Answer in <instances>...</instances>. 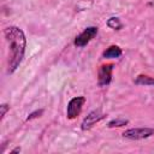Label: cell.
Here are the masks:
<instances>
[{
	"mask_svg": "<svg viewBox=\"0 0 154 154\" xmlns=\"http://www.w3.org/2000/svg\"><path fill=\"white\" fill-rule=\"evenodd\" d=\"M5 40L8 48L7 73H13L22 64L26 48V38L24 31L18 26L11 25L4 30Z\"/></svg>",
	"mask_w": 154,
	"mask_h": 154,
	"instance_id": "1",
	"label": "cell"
},
{
	"mask_svg": "<svg viewBox=\"0 0 154 154\" xmlns=\"http://www.w3.org/2000/svg\"><path fill=\"white\" fill-rule=\"evenodd\" d=\"M154 135V129L153 128H131L125 130L122 136L124 138L131 140V141H138V140H144Z\"/></svg>",
	"mask_w": 154,
	"mask_h": 154,
	"instance_id": "2",
	"label": "cell"
},
{
	"mask_svg": "<svg viewBox=\"0 0 154 154\" xmlns=\"http://www.w3.org/2000/svg\"><path fill=\"white\" fill-rule=\"evenodd\" d=\"M99 32L97 26H88L85 28L79 35H77L73 40V45L78 48H82L84 46H87Z\"/></svg>",
	"mask_w": 154,
	"mask_h": 154,
	"instance_id": "3",
	"label": "cell"
},
{
	"mask_svg": "<svg viewBox=\"0 0 154 154\" xmlns=\"http://www.w3.org/2000/svg\"><path fill=\"white\" fill-rule=\"evenodd\" d=\"M84 103H85V97L84 96L72 97L69 101L67 108H66V117H67V119H75V118H77V116H79V113H81Z\"/></svg>",
	"mask_w": 154,
	"mask_h": 154,
	"instance_id": "4",
	"label": "cell"
},
{
	"mask_svg": "<svg viewBox=\"0 0 154 154\" xmlns=\"http://www.w3.org/2000/svg\"><path fill=\"white\" fill-rule=\"evenodd\" d=\"M105 118H106V114H105L101 109H94V111L89 112V113L84 117V119H83L82 123H81V129H82L83 131L90 130L96 123L101 122V120L105 119Z\"/></svg>",
	"mask_w": 154,
	"mask_h": 154,
	"instance_id": "5",
	"label": "cell"
},
{
	"mask_svg": "<svg viewBox=\"0 0 154 154\" xmlns=\"http://www.w3.org/2000/svg\"><path fill=\"white\" fill-rule=\"evenodd\" d=\"M113 64H103L99 67L97 72V83L100 87H106L112 82V73H113Z\"/></svg>",
	"mask_w": 154,
	"mask_h": 154,
	"instance_id": "6",
	"label": "cell"
},
{
	"mask_svg": "<svg viewBox=\"0 0 154 154\" xmlns=\"http://www.w3.org/2000/svg\"><path fill=\"white\" fill-rule=\"evenodd\" d=\"M122 54H123L122 48H120L119 46H117V45H112V46H109L106 51H103L102 58H105V59H117V58H119Z\"/></svg>",
	"mask_w": 154,
	"mask_h": 154,
	"instance_id": "7",
	"label": "cell"
},
{
	"mask_svg": "<svg viewBox=\"0 0 154 154\" xmlns=\"http://www.w3.org/2000/svg\"><path fill=\"white\" fill-rule=\"evenodd\" d=\"M134 82L138 85H154V77L148 75H138Z\"/></svg>",
	"mask_w": 154,
	"mask_h": 154,
	"instance_id": "8",
	"label": "cell"
},
{
	"mask_svg": "<svg viewBox=\"0 0 154 154\" xmlns=\"http://www.w3.org/2000/svg\"><path fill=\"white\" fill-rule=\"evenodd\" d=\"M107 26L113 30H120L123 28V23L118 17H111L107 19Z\"/></svg>",
	"mask_w": 154,
	"mask_h": 154,
	"instance_id": "9",
	"label": "cell"
},
{
	"mask_svg": "<svg viewBox=\"0 0 154 154\" xmlns=\"http://www.w3.org/2000/svg\"><path fill=\"white\" fill-rule=\"evenodd\" d=\"M129 124V120L128 119H124V118H117V119H112L107 123V128L112 129V128H122V126H125Z\"/></svg>",
	"mask_w": 154,
	"mask_h": 154,
	"instance_id": "10",
	"label": "cell"
},
{
	"mask_svg": "<svg viewBox=\"0 0 154 154\" xmlns=\"http://www.w3.org/2000/svg\"><path fill=\"white\" fill-rule=\"evenodd\" d=\"M43 112H45V109H43V108H41V109H36V111L31 112V113L26 117V120H31V119H35V118L41 117V116L43 114Z\"/></svg>",
	"mask_w": 154,
	"mask_h": 154,
	"instance_id": "11",
	"label": "cell"
},
{
	"mask_svg": "<svg viewBox=\"0 0 154 154\" xmlns=\"http://www.w3.org/2000/svg\"><path fill=\"white\" fill-rule=\"evenodd\" d=\"M7 111H10V106H8L7 103H2V105L0 106V118H1V119L5 117V114L7 113Z\"/></svg>",
	"mask_w": 154,
	"mask_h": 154,
	"instance_id": "12",
	"label": "cell"
},
{
	"mask_svg": "<svg viewBox=\"0 0 154 154\" xmlns=\"http://www.w3.org/2000/svg\"><path fill=\"white\" fill-rule=\"evenodd\" d=\"M20 150H22V148H20V147H16V148H14V149H12L10 153H11V154H14V153H19Z\"/></svg>",
	"mask_w": 154,
	"mask_h": 154,
	"instance_id": "13",
	"label": "cell"
}]
</instances>
